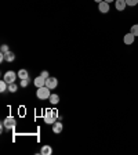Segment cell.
<instances>
[{
  "mask_svg": "<svg viewBox=\"0 0 138 155\" xmlns=\"http://www.w3.org/2000/svg\"><path fill=\"white\" fill-rule=\"evenodd\" d=\"M40 154L42 155H51L53 154V147H50V145H43L42 150H40Z\"/></svg>",
  "mask_w": 138,
  "mask_h": 155,
  "instance_id": "8fae6325",
  "label": "cell"
},
{
  "mask_svg": "<svg viewBox=\"0 0 138 155\" xmlns=\"http://www.w3.org/2000/svg\"><path fill=\"white\" fill-rule=\"evenodd\" d=\"M126 4H127V6H137L138 4V0H126Z\"/></svg>",
  "mask_w": 138,
  "mask_h": 155,
  "instance_id": "ffe728a7",
  "label": "cell"
},
{
  "mask_svg": "<svg viewBox=\"0 0 138 155\" xmlns=\"http://www.w3.org/2000/svg\"><path fill=\"white\" fill-rule=\"evenodd\" d=\"M4 57H6V61H8V62H13L14 60H15V54H14L13 51H7L6 54H4Z\"/></svg>",
  "mask_w": 138,
  "mask_h": 155,
  "instance_id": "4fadbf2b",
  "label": "cell"
},
{
  "mask_svg": "<svg viewBox=\"0 0 138 155\" xmlns=\"http://www.w3.org/2000/svg\"><path fill=\"white\" fill-rule=\"evenodd\" d=\"M94 2H95V3H98V4H100L101 2H104V0H94Z\"/></svg>",
  "mask_w": 138,
  "mask_h": 155,
  "instance_id": "7402d4cb",
  "label": "cell"
},
{
  "mask_svg": "<svg viewBox=\"0 0 138 155\" xmlns=\"http://www.w3.org/2000/svg\"><path fill=\"white\" fill-rule=\"evenodd\" d=\"M0 51L3 53V54H6L7 51H10V48H8V45H2V47H0Z\"/></svg>",
  "mask_w": 138,
  "mask_h": 155,
  "instance_id": "d6986e66",
  "label": "cell"
},
{
  "mask_svg": "<svg viewBox=\"0 0 138 155\" xmlns=\"http://www.w3.org/2000/svg\"><path fill=\"white\" fill-rule=\"evenodd\" d=\"M43 118H44V122L47 123V125H53L58 118V111L57 110H46Z\"/></svg>",
  "mask_w": 138,
  "mask_h": 155,
  "instance_id": "6da1fadb",
  "label": "cell"
},
{
  "mask_svg": "<svg viewBox=\"0 0 138 155\" xmlns=\"http://www.w3.org/2000/svg\"><path fill=\"white\" fill-rule=\"evenodd\" d=\"M17 78H18V74H15L14 71H8V72H6V74H4L3 79L10 84V83H15Z\"/></svg>",
  "mask_w": 138,
  "mask_h": 155,
  "instance_id": "3957f363",
  "label": "cell"
},
{
  "mask_svg": "<svg viewBox=\"0 0 138 155\" xmlns=\"http://www.w3.org/2000/svg\"><path fill=\"white\" fill-rule=\"evenodd\" d=\"M33 83H35V86L39 89V87L46 86V79L43 76H40V75H39L37 78H35V82H33Z\"/></svg>",
  "mask_w": 138,
  "mask_h": 155,
  "instance_id": "9c48e42d",
  "label": "cell"
},
{
  "mask_svg": "<svg viewBox=\"0 0 138 155\" xmlns=\"http://www.w3.org/2000/svg\"><path fill=\"white\" fill-rule=\"evenodd\" d=\"M46 86L51 90V89H55V87L58 86V81H57V78H54V76H50V78H47L46 79Z\"/></svg>",
  "mask_w": 138,
  "mask_h": 155,
  "instance_id": "5b68a950",
  "label": "cell"
},
{
  "mask_svg": "<svg viewBox=\"0 0 138 155\" xmlns=\"http://www.w3.org/2000/svg\"><path fill=\"white\" fill-rule=\"evenodd\" d=\"M105 2H108V3H112V2H115V0H105Z\"/></svg>",
  "mask_w": 138,
  "mask_h": 155,
  "instance_id": "603a6c76",
  "label": "cell"
},
{
  "mask_svg": "<svg viewBox=\"0 0 138 155\" xmlns=\"http://www.w3.org/2000/svg\"><path fill=\"white\" fill-rule=\"evenodd\" d=\"M19 86H21V87H28L29 86V78H28V79H21Z\"/></svg>",
  "mask_w": 138,
  "mask_h": 155,
  "instance_id": "e0dca14e",
  "label": "cell"
},
{
  "mask_svg": "<svg viewBox=\"0 0 138 155\" xmlns=\"http://www.w3.org/2000/svg\"><path fill=\"white\" fill-rule=\"evenodd\" d=\"M36 96H37L39 100H48L51 93H50V89L47 86H43V87H39L37 91H36Z\"/></svg>",
  "mask_w": 138,
  "mask_h": 155,
  "instance_id": "7a4b0ae2",
  "label": "cell"
},
{
  "mask_svg": "<svg viewBox=\"0 0 138 155\" xmlns=\"http://www.w3.org/2000/svg\"><path fill=\"white\" fill-rule=\"evenodd\" d=\"M40 76H43L44 79H47V78H50V74H48L47 71H42V74H40Z\"/></svg>",
  "mask_w": 138,
  "mask_h": 155,
  "instance_id": "44dd1931",
  "label": "cell"
},
{
  "mask_svg": "<svg viewBox=\"0 0 138 155\" xmlns=\"http://www.w3.org/2000/svg\"><path fill=\"white\" fill-rule=\"evenodd\" d=\"M134 39H135V36L133 35L131 32H130V33H126V35H124V38H123V42H124V45L130 46V45H133V43H134Z\"/></svg>",
  "mask_w": 138,
  "mask_h": 155,
  "instance_id": "52a82bcc",
  "label": "cell"
},
{
  "mask_svg": "<svg viewBox=\"0 0 138 155\" xmlns=\"http://www.w3.org/2000/svg\"><path fill=\"white\" fill-rule=\"evenodd\" d=\"M48 101L55 105V104L59 103V96H58V94H51V96H50V98H48Z\"/></svg>",
  "mask_w": 138,
  "mask_h": 155,
  "instance_id": "5bb4252c",
  "label": "cell"
},
{
  "mask_svg": "<svg viewBox=\"0 0 138 155\" xmlns=\"http://www.w3.org/2000/svg\"><path fill=\"white\" fill-rule=\"evenodd\" d=\"M62 129H64V125H62V122H57V120H55V122L53 123V133H55V134H59V133L62 132Z\"/></svg>",
  "mask_w": 138,
  "mask_h": 155,
  "instance_id": "8992f818",
  "label": "cell"
},
{
  "mask_svg": "<svg viewBox=\"0 0 138 155\" xmlns=\"http://www.w3.org/2000/svg\"><path fill=\"white\" fill-rule=\"evenodd\" d=\"M130 32H131L134 36H138V25H137V24L131 26V31H130Z\"/></svg>",
  "mask_w": 138,
  "mask_h": 155,
  "instance_id": "ac0fdd59",
  "label": "cell"
},
{
  "mask_svg": "<svg viewBox=\"0 0 138 155\" xmlns=\"http://www.w3.org/2000/svg\"><path fill=\"white\" fill-rule=\"evenodd\" d=\"M126 0H115V7L117 11H123V10L126 8Z\"/></svg>",
  "mask_w": 138,
  "mask_h": 155,
  "instance_id": "30bf717a",
  "label": "cell"
},
{
  "mask_svg": "<svg viewBox=\"0 0 138 155\" xmlns=\"http://www.w3.org/2000/svg\"><path fill=\"white\" fill-rule=\"evenodd\" d=\"M3 123H4V127H6V129H8V130H14V127L17 126L15 118H13V116H7Z\"/></svg>",
  "mask_w": 138,
  "mask_h": 155,
  "instance_id": "277c9868",
  "label": "cell"
},
{
  "mask_svg": "<svg viewBox=\"0 0 138 155\" xmlns=\"http://www.w3.org/2000/svg\"><path fill=\"white\" fill-rule=\"evenodd\" d=\"M17 90H18V86H17L15 83H10L8 84V91L10 93H15Z\"/></svg>",
  "mask_w": 138,
  "mask_h": 155,
  "instance_id": "2e32d148",
  "label": "cell"
},
{
  "mask_svg": "<svg viewBox=\"0 0 138 155\" xmlns=\"http://www.w3.org/2000/svg\"><path fill=\"white\" fill-rule=\"evenodd\" d=\"M17 74H18L19 79H28V78H29V74H28V71H26V69H19Z\"/></svg>",
  "mask_w": 138,
  "mask_h": 155,
  "instance_id": "7c38bea8",
  "label": "cell"
},
{
  "mask_svg": "<svg viewBox=\"0 0 138 155\" xmlns=\"http://www.w3.org/2000/svg\"><path fill=\"white\" fill-rule=\"evenodd\" d=\"M7 89H8V83H7V82L3 79V81L0 82V91H2V93H4Z\"/></svg>",
  "mask_w": 138,
  "mask_h": 155,
  "instance_id": "9a60e30c",
  "label": "cell"
},
{
  "mask_svg": "<svg viewBox=\"0 0 138 155\" xmlns=\"http://www.w3.org/2000/svg\"><path fill=\"white\" fill-rule=\"evenodd\" d=\"M98 10H100L102 14H106L108 11H109V3H108V2H105V0H104V2H101V3L98 4Z\"/></svg>",
  "mask_w": 138,
  "mask_h": 155,
  "instance_id": "ba28073f",
  "label": "cell"
}]
</instances>
